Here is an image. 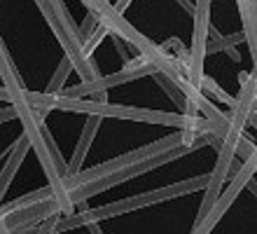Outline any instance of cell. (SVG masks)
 Listing matches in <instances>:
<instances>
[{"label": "cell", "mask_w": 257, "mask_h": 234, "mask_svg": "<svg viewBox=\"0 0 257 234\" xmlns=\"http://www.w3.org/2000/svg\"><path fill=\"white\" fill-rule=\"evenodd\" d=\"M98 122H101V115H91L87 120V124H84V136H82L80 145H77V150H75L73 160H70V164H68V176H75L80 174V164L84 162V157H87V150L89 145H91V140H94L96 136V129H98Z\"/></svg>", "instance_id": "7a4b0ae2"}, {"label": "cell", "mask_w": 257, "mask_h": 234, "mask_svg": "<svg viewBox=\"0 0 257 234\" xmlns=\"http://www.w3.org/2000/svg\"><path fill=\"white\" fill-rule=\"evenodd\" d=\"M31 145V134H26L24 138L14 145V150H12V157L7 160V164H5V171H3V176H0V197L5 194V190H7V185L12 183V178H14V169L21 164V160H24V150Z\"/></svg>", "instance_id": "3957f363"}, {"label": "cell", "mask_w": 257, "mask_h": 234, "mask_svg": "<svg viewBox=\"0 0 257 234\" xmlns=\"http://www.w3.org/2000/svg\"><path fill=\"white\" fill-rule=\"evenodd\" d=\"M103 3H108V0H103Z\"/></svg>", "instance_id": "8992f818"}, {"label": "cell", "mask_w": 257, "mask_h": 234, "mask_svg": "<svg viewBox=\"0 0 257 234\" xmlns=\"http://www.w3.org/2000/svg\"><path fill=\"white\" fill-rule=\"evenodd\" d=\"M210 176L206 178H194V181H185V183H178L173 187H164L159 192H152V194H141V197H136V199H124L119 204H110V206H103L101 211H96V213H87L84 218H75V225L77 222H87V220H103V218H110V215H119V213H126V211H134L138 206H145V204H157V201H164V199H171V197H180L185 192H194L199 190L201 185H208Z\"/></svg>", "instance_id": "6da1fadb"}, {"label": "cell", "mask_w": 257, "mask_h": 234, "mask_svg": "<svg viewBox=\"0 0 257 234\" xmlns=\"http://www.w3.org/2000/svg\"><path fill=\"white\" fill-rule=\"evenodd\" d=\"M128 5H131V0H119V3H117L112 10H115V14H124V10H126Z\"/></svg>", "instance_id": "277c9868"}, {"label": "cell", "mask_w": 257, "mask_h": 234, "mask_svg": "<svg viewBox=\"0 0 257 234\" xmlns=\"http://www.w3.org/2000/svg\"><path fill=\"white\" fill-rule=\"evenodd\" d=\"M250 183V187H252V192H255V197H257V183H252V181H248Z\"/></svg>", "instance_id": "5b68a950"}]
</instances>
